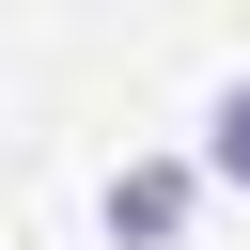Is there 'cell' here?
Instances as JSON below:
<instances>
[{
  "label": "cell",
  "instance_id": "obj_2",
  "mask_svg": "<svg viewBox=\"0 0 250 250\" xmlns=\"http://www.w3.org/2000/svg\"><path fill=\"white\" fill-rule=\"evenodd\" d=\"M203 172H219V188H250V78L219 94V125H203Z\"/></svg>",
  "mask_w": 250,
  "mask_h": 250
},
{
  "label": "cell",
  "instance_id": "obj_1",
  "mask_svg": "<svg viewBox=\"0 0 250 250\" xmlns=\"http://www.w3.org/2000/svg\"><path fill=\"white\" fill-rule=\"evenodd\" d=\"M109 234H125V250H172V234H188V172H172V156H156V172H109Z\"/></svg>",
  "mask_w": 250,
  "mask_h": 250
}]
</instances>
